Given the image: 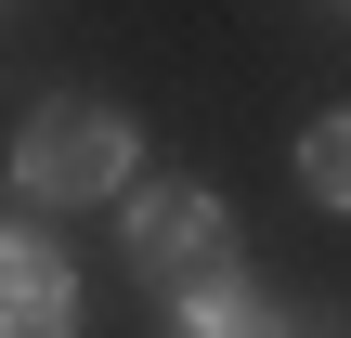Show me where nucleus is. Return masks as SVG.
Returning <instances> with one entry per match:
<instances>
[{
  "mask_svg": "<svg viewBox=\"0 0 351 338\" xmlns=\"http://www.w3.org/2000/svg\"><path fill=\"white\" fill-rule=\"evenodd\" d=\"M0 338H78V261L39 221H0Z\"/></svg>",
  "mask_w": 351,
  "mask_h": 338,
  "instance_id": "obj_3",
  "label": "nucleus"
},
{
  "mask_svg": "<svg viewBox=\"0 0 351 338\" xmlns=\"http://www.w3.org/2000/svg\"><path fill=\"white\" fill-rule=\"evenodd\" d=\"M300 182H313V195H339V182H351V130H339V117L300 143Z\"/></svg>",
  "mask_w": 351,
  "mask_h": 338,
  "instance_id": "obj_4",
  "label": "nucleus"
},
{
  "mask_svg": "<svg viewBox=\"0 0 351 338\" xmlns=\"http://www.w3.org/2000/svg\"><path fill=\"white\" fill-rule=\"evenodd\" d=\"M130 182V117L104 91H52L26 130H13V195L26 208H91Z\"/></svg>",
  "mask_w": 351,
  "mask_h": 338,
  "instance_id": "obj_1",
  "label": "nucleus"
},
{
  "mask_svg": "<svg viewBox=\"0 0 351 338\" xmlns=\"http://www.w3.org/2000/svg\"><path fill=\"white\" fill-rule=\"evenodd\" d=\"M130 274L143 287H208V274H234V221H221V195L208 182H156V195H130Z\"/></svg>",
  "mask_w": 351,
  "mask_h": 338,
  "instance_id": "obj_2",
  "label": "nucleus"
}]
</instances>
